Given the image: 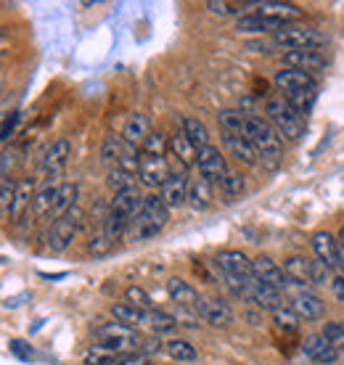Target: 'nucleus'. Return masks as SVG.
Wrapping results in <instances>:
<instances>
[{"label": "nucleus", "instance_id": "nucleus-50", "mask_svg": "<svg viewBox=\"0 0 344 365\" xmlns=\"http://www.w3.org/2000/svg\"><path fill=\"white\" fill-rule=\"evenodd\" d=\"M328 286H331V292H334L336 299L344 302V273H336L334 278H331V283H328Z\"/></svg>", "mask_w": 344, "mask_h": 365}, {"label": "nucleus", "instance_id": "nucleus-55", "mask_svg": "<svg viewBox=\"0 0 344 365\" xmlns=\"http://www.w3.org/2000/svg\"><path fill=\"white\" fill-rule=\"evenodd\" d=\"M0 80H3V77H0Z\"/></svg>", "mask_w": 344, "mask_h": 365}, {"label": "nucleus", "instance_id": "nucleus-16", "mask_svg": "<svg viewBox=\"0 0 344 365\" xmlns=\"http://www.w3.org/2000/svg\"><path fill=\"white\" fill-rule=\"evenodd\" d=\"M283 69H299V72H320L328 66V58L320 51H286L281 56Z\"/></svg>", "mask_w": 344, "mask_h": 365}, {"label": "nucleus", "instance_id": "nucleus-18", "mask_svg": "<svg viewBox=\"0 0 344 365\" xmlns=\"http://www.w3.org/2000/svg\"><path fill=\"white\" fill-rule=\"evenodd\" d=\"M138 178L143 185L148 188H162V182L170 178V167H167V159L164 156H141V165H138Z\"/></svg>", "mask_w": 344, "mask_h": 365}, {"label": "nucleus", "instance_id": "nucleus-36", "mask_svg": "<svg viewBox=\"0 0 344 365\" xmlns=\"http://www.w3.org/2000/svg\"><path fill=\"white\" fill-rule=\"evenodd\" d=\"M164 352L172 357V360H178V363H193L196 360V347L191 344V341H183V339H172L164 344Z\"/></svg>", "mask_w": 344, "mask_h": 365}, {"label": "nucleus", "instance_id": "nucleus-38", "mask_svg": "<svg viewBox=\"0 0 344 365\" xmlns=\"http://www.w3.org/2000/svg\"><path fill=\"white\" fill-rule=\"evenodd\" d=\"M220 191H223L226 199H238V196L246 193V180L238 173H228L223 178V182H220Z\"/></svg>", "mask_w": 344, "mask_h": 365}, {"label": "nucleus", "instance_id": "nucleus-25", "mask_svg": "<svg viewBox=\"0 0 344 365\" xmlns=\"http://www.w3.org/2000/svg\"><path fill=\"white\" fill-rule=\"evenodd\" d=\"M151 135V125H148V117L143 114H130L125 122V130H122V140L127 146H143V140Z\"/></svg>", "mask_w": 344, "mask_h": 365}, {"label": "nucleus", "instance_id": "nucleus-14", "mask_svg": "<svg viewBox=\"0 0 344 365\" xmlns=\"http://www.w3.org/2000/svg\"><path fill=\"white\" fill-rule=\"evenodd\" d=\"M291 310L297 312L299 320H310V323H315L326 315V302L320 299L315 292H310V289H299L294 297H291Z\"/></svg>", "mask_w": 344, "mask_h": 365}, {"label": "nucleus", "instance_id": "nucleus-19", "mask_svg": "<svg viewBox=\"0 0 344 365\" xmlns=\"http://www.w3.org/2000/svg\"><path fill=\"white\" fill-rule=\"evenodd\" d=\"M257 14L275 21V24H281V27H291L294 21H299V19L305 16V11L299 9V6H294V3H275V0L273 3H260Z\"/></svg>", "mask_w": 344, "mask_h": 365}, {"label": "nucleus", "instance_id": "nucleus-33", "mask_svg": "<svg viewBox=\"0 0 344 365\" xmlns=\"http://www.w3.org/2000/svg\"><path fill=\"white\" fill-rule=\"evenodd\" d=\"M170 148H172V154L181 159V165L183 167H191V165H196V146L191 143L188 138H186V133H175V135L170 138Z\"/></svg>", "mask_w": 344, "mask_h": 365}, {"label": "nucleus", "instance_id": "nucleus-54", "mask_svg": "<svg viewBox=\"0 0 344 365\" xmlns=\"http://www.w3.org/2000/svg\"><path fill=\"white\" fill-rule=\"evenodd\" d=\"M3 122H6V119H3V114H0V128H3Z\"/></svg>", "mask_w": 344, "mask_h": 365}, {"label": "nucleus", "instance_id": "nucleus-32", "mask_svg": "<svg viewBox=\"0 0 344 365\" xmlns=\"http://www.w3.org/2000/svg\"><path fill=\"white\" fill-rule=\"evenodd\" d=\"M56 191H59V182H43V188L35 193V201H32V212L35 217H51V210H54Z\"/></svg>", "mask_w": 344, "mask_h": 365}, {"label": "nucleus", "instance_id": "nucleus-53", "mask_svg": "<svg viewBox=\"0 0 344 365\" xmlns=\"http://www.w3.org/2000/svg\"><path fill=\"white\" fill-rule=\"evenodd\" d=\"M339 244L344 247V225H342V230H339Z\"/></svg>", "mask_w": 344, "mask_h": 365}, {"label": "nucleus", "instance_id": "nucleus-3", "mask_svg": "<svg viewBox=\"0 0 344 365\" xmlns=\"http://www.w3.org/2000/svg\"><path fill=\"white\" fill-rule=\"evenodd\" d=\"M265 114L270 119L273 130L281 135V140H289V143H299L305 130H308V122L299 114L297 109H291V103L283 96H270L265 101Z\"/></svg>", "mask_w": 344, "mask_h": 365}, {"label": "nucleus", "instance_id": "nucleus-51", "mask_svg": "<svg viewBox=\"0 0 344 365\" xmlns=\"http://www.w3.org/2000/svg\"><path fill=\"white\" fill-rule=\"evenodd\" d=\"M11 352H14V355H19L21 357V360H32V349H27V344H24V341H11Z\"/></svg>", "mask_w": 344, "mask_h": 365}, {"label": "nucleus", "instance_id": "nucleus-4", "mask_svg": "<svg viewBox=\"0 0 344 365\" xmlns=\"http://www.w3.org/2000/svg\"><path fill=\"white\" fill-rule=\"evenodd\" d=\"M283 273L289 278L294 286L299 289H310V286H326L331 283V270H328L320 259H310L305 255H291L286 257V262H283Z\"/></svg>", "mask_w": 344, "mask_h": 365}, {"label": "nucleus", "instance_id": "nucleus-2", "mask_svg": "<svg viewBox=\"0 0 344 365\" xmlns=\"http://www.w3.org/2000/svg\"><path fill=\"white\" fill-rule=\"evenodd\" d=\"M170 222V210L164 207V201L151 193V196H143V204H141V212L130 220V228H127V238L133 241H148V238L159 236Z\"/></svg>", "mask_w": 344, "mask_h": 365}, {"label": "nucleus", "instance_id": "nucleus-44", "mask_svg": "<svg viewBox=\"0 0 344 365\" xmlns=\"http://www.w3.org/2000/svg\"><path fill=\"white\" fill-rule=\"evenodd\" d=\"M125 294H127V304L141 307V310H154V302H151L148 292H146V289H141V286H130Z\"/></svg>", "mask_w": 344, "mask_h": 365}, {"label": "nucleus", "instance_id": "nucleus-12", "mask_svg": "<svg viewBox=\"0 0 344 365\" xmlns=\"http://www.w3.org/2000/svg\"><path fill=\"white\" fill-rule=\"evenodd\" d=\"M188 188L191 180L186 173H170V178L159 188V199L164 201L167 210H181L183 204H188Z\"/></svg>", "mask_w": 344, "mask_h": 365}, {"label": "nucleus", "instance_id": "nucleus-47", "mask_svg": "<svg viewBox=\"0 0 344 365\" xmlns=\"http://www.w3.org/2000/svg\"><path fill=\"white\" fill-rule=\"evenodd\" d=\"M207 9L212 14H218V16H236V14H241V6L238 3H223V0H209Z\"/></svg>", "mask_w": 344, "mask_h": 365}, {"label": "nucleus", "instance_id": "nucleus-31", "mask_svg": "<svg viewBox=\"0 0 344 365\" xmlns=\"http://www.w3.org/2000/svg\"><path fill=\"white\" fill-rule=\"evenodd\" d=\"M220 130L228 135H246V111L238 109H223L218 114Z\"/></svg>", "mask_w": 344, "mask_h": 365}, {"label": "nucleus", "instance_id": "nucleus-23", "mask_svg": "<svg viewBox=\"0 0 344 365\" xmlns=\"http://www.w3.org/2000/svg\"><path fill=\"white\" fill-rule=\"evenodd\" d=\"M35 180L27 178L16 185V196H14V207H11V222H21L27 217V212L32 210V201H35Z\"/></svg>", "mask_w": 344, "mask_h": 365}, {"label": "nucleus", "instance_id": "nucleus-21", "mask_svg": "<svg viewBox=\"0 0 344 365\" xmlns=\"http://www.w3.org/2000/svg\"><path fill=\"white\" fill-rule=\"evenodd\" d=\"M273 85H275L283 96L297 93V91H315V80H313V74L299 72V69H281V72H275Z\"/></svg>", "mask_w": 344, "mask_h": 365}, {"label": "nucleus", "instance_id": "nucleus-29", "mask_svg": "<svg viewBox=\"0 0 344 365\" xmlns=\"http://www.w3.org/2000/svg\"><path fill=\"white\" fill-rule=\"evenodd\" d=\"M143 329L151 331V334H172L178 329V318L164 310H146Z\"/></svg>", "mask_w": 344, "mask_h": 365}, {"label": "nucleus", "instance_id": "nucleus-24", "mask_svg": "<svg viewBox=\"0 0 344 365\" xmlns=\"http://www.w3.org/2000/svg\"><path fill=\"white\" fill-rule=\"evenodd\" d=\"M223 143H226L228 154L236 156L241 165L246 167H254L260 159H257V151H254L252 140L246 135H228V133H223Z\"/></svg>", "mask_w": 344, "mask_h": 365}, {"label": "nucleus", "instance_id": "nucleus-8", "mask_svg": "<svg viewBox=\"0 0 344 365\" xmlns=\"http://www.w3.org/2000/svg\"><path fill=\"white\" fill-rule=\"evenodd\" d=\"M241 297H246L249 302H254L257 307H263V310H281V307H286V299H283V292H278V289H273V286H268V283L257 281V278H246L244 283H241Z\"/></svg>", "mask_w": 344, "mask_h": 365}, {"label": "nucleus", "instance_id": "nucleus-27", "mask_svg": "<svg viewBox=\"0 0 344 365\" xmlns=\"http://www.w3.org/2000/svg\"><path fill=\"white\" fill-rule=\"evenodd\" d=\"M141 204H143V199H141V193H138V188H127V191H119L114 193V199H111V212H119V215H125V217H136L138 212H141Z\"/></svg>", "mask_w": 344, "mask_h": 365}, {"label": "nucleus", "instance_id": "nucleus-11", "mask_svg": "<svg viewBox=\"0 0 344 365\" xmlns=\"http://www.w3.org/2000/svg\"><path fill=\"white\" fill-rule=\"evenodd\" d=\"M69 156H72V143L66 138H59L54 146L46 151V156H43V178H46V182H56L61 178Z\"/></svg>", "mask_w": 344, "mask_h": 365}, {"label": "nucleus", "instance_id": "nucleus-9", "mask_svg": "<svg viewBox=\"0 0 344 365\" xmlns=\"http://www.w3.org/2000/svg\"><path fill=\"white\" fill-rule=\"evenodd\" d=\"M80 222H82L80 207H72L64 217L56 220L54 225H51V233H48V249L56 252V255L64 252V249L72 244V238H74V233H77V228H80Z\"/></svg>", "mask_w": 344, "mask_h": 365}, {"label": "nucleus", "instance_id": "nucleus-35", "mask_svg": "<svg viewBox=\"0 0 344 365\" xmlns=\"http://www.w3.org/2000/svg\"><path fill=\"white\" fill-rule=\"evenodd\" d=\"M183 133H186V138H188L191 143L196 146V151H199V148L212 146V143H209V130H207V125H204L201 119L186 117V119H183Z\"/></svg>", "mask_w": 344, "mask_h": 365}, {"label": "nucleus", "instance_id": "nucleus-1", "mask_svg": "<svg viewBox=\"0 0 344 365\" xmlns=\"http://www.w3.org/2000/svg\"><path fill=\"white\" fill-rule=\"evenodd\" d=\"M246 138L252 140L257 159L263 162L265 170H278L283 162V140L281 135L273 130L268 119L257 117V114H246Z\"/></svg>", "mask_w": 344, "mask_h": 365}, {"label": "nucleus", "instance_id": "nucleus-52", "mask_svg": "<svg viewBox=\"0 0 344 365\" xmlns=\"http://www.w3.org/2000/svg\"><path fill=\"white\" fill-rule=\"evenodd\" d=\"M339 273H344V247H339Z\"/></svg>", "mask_w": 344, "mask_h": 365}, {"label": "nucleus", "instance_id": "nucleus-7", "mask_svg": "<svg viewBox=\"0 0 344 365\" xmlns=\"http://www.w3.org/2000/svg\"><path fill=\"white\" fill-rule=\"evenodd\" d=\"M215 262H218V267L223 270L226 281L231 283V289H233L236 294L241 292V283H244L246 278H252V259H249L244 252H238V249L220 252V255L215 257Z\"/></svg>", "mask_w": 344, "mask_h": 365}, {"label": "nucleus", "instance_id": "nucleus-10", "mask_svg": "<svg viewBox=\"0 0 344 365\" xmlns=\"http://www.w3.org/2000/svg\"><path fill=\"white\" fill-rule=\"evenodd\" d=\"M196 167H199L201 178H207L212 185H220L223 178H226L231 170H228V162L223 151L215 146H207V148H199V154H196Z\"/></svg>", "mask_w": 344, "mask_h": 365}, {"label": "nucleus", "instance_id": "nucleus-40", "mask_svg": "<svg viewBox=\"0 0 344 365\" xmlns=\"http://www.w3.org/2000/svg\"><path fill=\"white\" fill-rule=\"evenodd\" d=\"M273 320H275V326H278L281 331H286V334H297L299 331V315L291 310L289 304L273 312Z\"/></svg>", "mask_w": 344, "mask_h": 365}, {"label": "nucleus", "instance_id": "nucleus-37", "mask_svg": "<svg viewBox=\"0 0 344 365\" xmlns=\"http://www.w3.org/2000/svg\"><path fill=\"white\" fill-rule=\"evenodd\" d=\"M320 334L328 339V344H331L339 355H344V320H326Z\"/></svg>", "mask_w": 344, "mask_h": 365}, {"label": "nucleus", "instance_id": "nucleus-43", "mask_svg": "<svg viewBox=\"0 0 344 365\" xmlns=\"http://www.w3.org/2000/svg\"><path fill=\"white\" fill-rule=\"evenodd\" d=\"M109 185L114 188V193L127 191V188H136V180H133V173H127L122 167H111L109 170Z\"/></svg>", "mask_w": 344, "mask_h": 365}, {"label": "nucleus", "instance_id": "nucleus-41", "mask_svg": "<svg viewBox=\"0 0 344 365\" xmlns=\"http://www.w3.org/2000/svg\"><path fill=\"white\" fill-rule=\"evenodd\" d=\"M16 185L11 178L6 180H0V217H9L11 215V207H14V196H16Z\"/></svg>", "mask_w": 344, "mask_h": 365}, {"label": "nucleus", "instance_id": "nucleus-42", "mask_svg": "<svg viewBox=\"0 0 344 365\" xmlns=\"http://www.w3.org/2000/svg\"><path fill=\"white\" fill-rule=\"evenodd\" d=\"M283 98L291 103V109H297L302 117H308V111L313 109V101H315V93H313V91H297V93L283 96Z\"/></svg>", "mask_w": 344, "mask_h": 365}, {"label": "nucleus", "instance_id": "nucleus-30", "mask_svg": "<svg viewBox=\"0 0 344 365\" xmlns=\"http://www.w3.org/2000/svg\"><path fill=\"white\" fill-rule=\"evenodd\" d=\"M281 24H275L270 19L260 16L257 11L254 14H244V16H238V32H252V35H265V32H278Z\"/></svg>", "mask_w": 344, "mask_h": 365}, {"label": "nucleus", "instance_id": "nucleus-6", "mask_svg": "<svg viewBox=\"0 0 344 365\" xmlns=\"http://www.w3.org/2000/svg\"><path fill=\"white\" fill-rule=\"evenodd\" d=\"M96 339L101 341V347H106L114 355H130L133 349L141 344V336H138L136 329H130L119 320H111V323H103L96 329Z\"/></svg>", "mask_w": 344, "mask_h": 365}, {"label": "nucleus", "instance_id": "nucleus-20", "mask_svg": "<svg viewBox=\"0 0 344 365\" xmlns=\"http://www.w3.org/2000/svg\"><path fill=\"white\" fill-rule=\"evenodd\" d=\"M302 352L318 365H334V363H339V357H342L331 344H328V339L323 336V334H310V336L305 339V344H302Z\"/></svg>", "mask_w": 344, "mask_h": 365}, {"label": "nucleus", "instance_id": "nucleus-46", "mask_svg": "<svg viewBox=\"0 0 344 365\" xmlns=\"http://www.w3.org/2000/svg\"><path fill=\"white\" fill-rule=\"evenodd\" d=\"M111 249H114V241H111L106 233H101V236H96L88 244V255H93V257H103V255H109Z\"/></svg>", "mask_w": 344, "mask_h": 365}, {"label": "nucleus", "instance_id": "nucleus-34", "mask_svg": "<svg viewBox=\"0 0 344 365\" xmlns=\"http://www.w3.org/2000/svg\"><path fill=\"white\" fill-rule=\"evenodd\" d=\"M111 315H114V320H119V323H125V326H130V329H143V318H146V310H141V307H133V304H127V302H122V304H111Z\"/></svg>", "mask_w": 344, "mask_h": 365}, {"label": "nucleus", "instance_id": "nucleus-28", "mask_svg": "<svg viewBox=\"0 0 344 365\" xmlns=\"http://www.w3.org/2000/svg\"><path fill=\"white\" fill-rule=\"evenodd\" d=\"M77 193H80V188H77L74 182H61V185H59V191H56V201H54V210H51V220H54V222L59 217H64V215L72 210V207H77V204H74Z\"/></svg>", "mask_w": 344, "mask_h": 365}, {"label": "nucleus", "instance_id": "nucleus-45", "mask_svg": "<svg viewBox=\"0 0 344 365\" xmlns=\"http://www.w3.org/2000/svg\"><path fill=\"white\" fill-rule=\"evenodd\" d=\"M141 151H143L146 156H164V151H167V138L159 135V133H151V135L143 140Z\"/></svg>", "mask_w": 344, "mask_h": 365}, {"label": "nucleus", "instance_id": "nucleus-15", "mask_svg": "<svg viewBox=\"0 0 344 365\" xmlns=\"http://www.w3.org/2000/svg\"><path fill=\"white\" fill-rule=\"evenodd\" d=\"M196 315H199L204 323L215 326V329H228L233 323V312L226 302L218 299V297H201L199 307H196Z\"/></svg>", "mask_w": 344, "mask_h": 365}, {"label": "nucleus", "instance_id": "nucleus-26", "mask_svg": "<svg viewBox=\"0 0 344 365\" xmlns=\"http://www.w3.org/2000/svg\"><path fill=\"white\" fill-rule=\"evenodd\" d=\"M212 199H215V185L207 180V178H196L191 180L188 188V204L193 210H209L212 207Z\"/></svg>", "mask_w": 344, "mask_h": 365}, {"label": "nucleus", "instance_id": "nucleus-13", "mask_svg": "<svg viewBox=\"0 0 344 365\" xmlns=\"http://www.w3.org/2000/svg\"><path fill=\"white\" fill-rule=\"evenodd\" d=\"M252 275L257 281H263V283H268V286H273V289H278V292H286L291 286V281L286 278V273H283V267L278 265V262H273L268 255L254 257Z\"/></svg>", "mask_w": 344, "mask_h": 365}, {"label": "nucleus", "instance_id": "nucleus-17", "mask_svg": "<svg viewBox=\"0 0 344 365\" xmlns=\"http://www.w3.org/2000/svg\"><path fill=\"white\" fill-rule=\"evenodd\" d=\"M310 244H313L315 259H320L328 270H339V247H342L339 238H334L328 230H315Z\"/></svg>", "mask_w": 344, "mask_h": 365}, {"label": "nucleus", "instance_id": "nucleus-22", "mask_svg": "<svg viewBox=\"0 0 344 365\" xmlns=\"http://www.w3.org/2000/svg\"><path fill=\"white\" fill-rule=\"evenodd\" d=\"M167 294H170V299L178 307H183V310H196L201 302V294L191 283L183 281V278H170L167 281Z\"/></svg>", "mask_w": 344, "mask_h": 365}, {"label": "nucleus", "instance_id": "nucleus-5", "mask_svg": "<svg viewBox=\"0 0 344 365\" xmlns=\"http://www.w3.org/2000/svg\"><path fill=\"white\" fill-rule=\"evenodd\" d=\"M270 37L275 46L286 48V51H318V48H323L328 43V37L323 32H318L313 27H299V24L281 27Z\"/></svg>", "mask_w": 344, "mask_h": 365}, {"label": "nucleus", "instance_id": "nucleus-39", "mask_svg": "<svg viewBox=\"0 0 344 365\" xmlns=\"http://www.w3.org/2000/svg\"><path fill=\"white\" fill-rule=\"evenodd\" d=\"M122 154H125V140H122L119 135H109L106 140H103V146H101V159H103V162H114V165H119Z\"/></svg>", "mask_w": 344, "mask_h": 365}, {"label": "nucleus", "instance_id": "nucleus-48", "mask_svg": "<svg viewBox=\"0 0 344 365\" xmlns=\"http://www.w3.org/2000/svg\"><path fill=\"white\" fill-rule=\"evenodd\" d=\"M117 365H151V360L146 355H138V352H130V355H119Z\"/></svg>", "mask_w": 344, "mask_h": 365}, {"label": "nucleus", "instance_id": "nucleus-49", "mask_svg": "<svg viewBox=\"0 0 344 365\" xmlns=\"http://www.w3.org/2000/svg\"><path fill=\"white\" fill-rule=\"evenodd\" d=\"M14 159H16V151H3L0 154V178L6 180V173L11 170V165H14Z\"/></svg>", "mask_w": 344, "mask_h": 365}]
</instances>
